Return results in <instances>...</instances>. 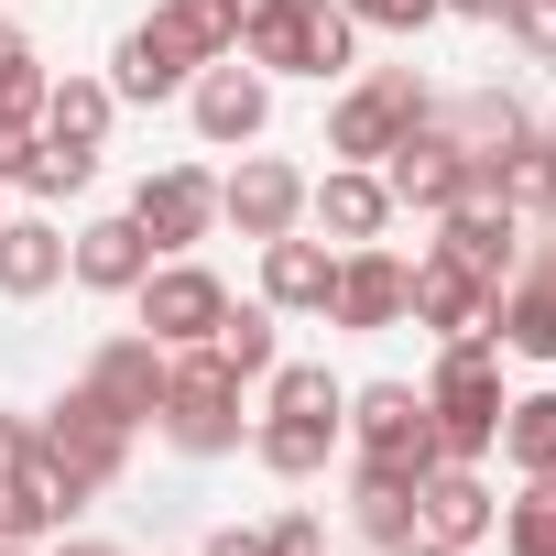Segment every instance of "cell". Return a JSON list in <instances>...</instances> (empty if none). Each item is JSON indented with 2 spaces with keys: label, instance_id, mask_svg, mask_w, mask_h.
<instances>
[{
  "label": "cell",
  "instance_id": "1",
  "mask_svg": "<svg viewBox=\"0 0 556 556\" xmlns=\"http://www.w3.org/2000/svg\"><path fill=\"white\" fill-rule=\"evenodd\" d=\"M251 12H262V0H153V12L121 34V55H110V88L121 99H186L197 66L240 55V23Z\"/></svg>",
  "mask_w": 556,
  "mask_h": 556
},
{
  "label": "cell",
  "instance_id": "2",
  "mask_svg": "<svg viewBox=\"0 0 556 556\" xmlns=\"http://www.w3.org/2000/svg\"><path fill=\"white\" fill-rule=\"evenodd\" d=\"M240 66H262V77H350L361 66V23L339 0H262L240 23Z\"/></svg>",
  "mask_w": 556,
  "mask_h": 556
},
{
  "label": "cell",
  "instance_id": "3",
  "mask_svg": "<svg viewBox=\"0 0 556 556\" xmlns=\"http://www.w3.org/2000/svg\"><path fill=\"white\" fill-rule=\"evenodd\" d=\"M240 371H218L207 350H164V404H153V437L175 447V458H229L240 437H251V415H240Z\"/></svg>",
  "mask_w": 556,
  "mask_h": 556
},
{
  "label": "cell",
  "instance_id": "4",
  "mask_svg": "<svg viewBox=\"0 0 556 556\" xmlns=\"http://www.w3.org/2000/svg\"><path fill=\"white\" fill-rule=\"evenodd\" d=\"M426 415H437V447L447 458H491V437H502V350L491 339H437Z\"/></svg>",
  "mask_w": 556,
  "mask_h": 556
},
{
  "label": "cell",
  "instance_id": "5",
  "mask_svg": "<svg viewBox=\"0 0 556 556\" xmlns=\"http://www.w3.org/2000/svg\"><path fill=\"white\" fill-rule=\"evenodd\" d=\"M426 110H437V88H426L415 66H361V77L339 88V110H328V164H382Z\"/></svg>",
  "mask_w": 556,
  "mask_h": 556
},
{
  "label": "cell",
  "instance_id": "6",
  "mask_svg": "<svg viewBox=\"0 0 556 556\" xmlns=\"http://www.w3.org/2000/svg\"><path fill=\"white\" fill-rule=\"evenodd\" d=\"M131 437H142V426H121L88 382H77L66 404H45V415H34V447H45V469H55L77 502H88V491H110V480L131 469Z\"/></svg>",
  "mask_w": 556,
  "mask_h": 556
},
{
  "label": "cell",
  "instance_id": "7",
  "mask_svg": "<svg viewBox=\"0 0 556 556\" xmlns=\"http://www.w3.org/2000/svg\"><path fill=\"white\" fill-rule=\"evenodd\" d=\"M131 317H142V339H153V350H197V339L229 317V285H218L197 251H164L142 285H131Z\"/></svg>",
  "mask_w": 556,
  "mask_h": 556
},
{
  "label": "cell",
  "instance_id": "8",
  "mask_svg": "<svg viewBox=\"0 0 556 556\" xmlns=\"http://www.w3.org/2000/svg\"><path fill=\"white\" fill-rule=\"evenodd\" d=\"M339 437H350L361 458H382V469H415V480L447 458V447H437V415H426V393H415V382H361Z\"/></svg>",
  "mask_w": 556,
  "mask_h": 556
},
{
  "label": "cell",
  "instance_id": "9",
  "mask_svg": "<svg viewBox=\"0 0 556 556\" xmlns=\"http://www.w3.org/2000/svg\"><path fill=\"white\" fill-rule=\"evenodd\" d=\"M186 121H197V142H207V153H240V142H262V131H273V77H262V66H240V55H218V66H197V77H186Z\"/></svg>",
  "mask_w": 556,
  "mask_h": 556
},
{
  "label": "cell",
  "instance_id": "10",
  "mask_svg": "<svg viewBox=\"0 0 556 556\" xmlns=\"http://www.w3.org/2000/svg\"><path fill=\"white\" fill-rule=\"evenodd\" d=\"M371 175H382V186H393V207H415V218H437V207H458V197L480 186V164L447 142V121H437V110H426V121H415Z\"/></svg>",
  "mask_w": 556,
  "mask_h": 556
},
{
  "label": "cell",
  "instance_id": "11",
  "mask_svg": "<svg viewBox=\"0 0 556 556\" xmlns=\"http://www.w3.org/2000/svg\"><path fill=\"white\" fill-rule=\"evenodd\" d=\"M218 218H229L240 240H285V229H306V175H295L285 153H240V164L218 175Z\"/></svg>",
  "mask_w": 556,
  "mask_h": 556
},
{
  "label": "cell",
  "instance_id": "12",
  "mask_svg": "<svg viewBox=\"0 0 556 556\" xmlns=\"http://www.w3.org/2000/svg\"><path fill=\"white\" fill-rule=\"evenodd\" d=\"M404 317L437 328V339H491L502 285H491V273H469V262H447V251H415V295H404Z\"/></svg>",
  "mask_w": 556,
  "mask_h": 556
},
{
  "label": "cell",
  "instance_id": "13",
  "mask_svg": "<svg viewBox=\"0 0 556 556\" xmlns=\"http://www.w3.org/2000/svg\"><path fill=\"white\" fill-rule=\"evenodd\" d=\"M131 218H142L153 251H197V240L218 229V175H207V164H153V175L131 186Z\"/></svg>",
  "mask_w": 556,
  "mask_h": 556
},
{
  "label": "cell",
  "instance_id": "14",
  "mask_svg": "<svg viewBox=\"0 0 556 556\" xmlns=\"http://www.w3.org/2000/svg\"><path fill=\"white\" fill-rule=\"evenodd\" d=\"M404 295H415V262L382 251V240H361V251H339V295H328V317H339L350 339H382V328H404Z\"/></svg>",
  "mask_w": 556,
  "mask_h": 556
},
{
  "label": "cell",
  "instance_id": "15",
  "mask_svg": "<svg viewBox=\"0 0 556 556\" xmlns=\"http://www.w3.org/2000/svg\"><path fill=\"white\" fill-rule=\"evenodd\" d=\"M491 350H513V361H556V240H523V262L502 273Z\"/></svg>",
  "mask_w": 556,
  "mask_h": 556
},
{
  "label": "cell",
  "instance_id": "16",
  "mask_svg": "<svg viewBox=\"0 0 556 556\" xmlns=\"http://www.w3.org/2000/svg\"><path fill=\"white\" fill-rule=\"evenodd\" d=\"M415 523H426V545H480L491 523H502V491L480 480V458H437L426 480H415Z\"/></svg>",
  "mask_w": 556,
  "mask_h": 556
},
{
  "label": "cell",
  "instance_id": "17",
  "mask_svg": "<svg viewBox=\"0 0 556 556\" xmlns=\"http://www.w3.org/2000/svg\"><path fill=\"white\" fill-rule=\"evenodd\" d=\"M437 251H447V262H469V273H491V285L523 262V218L502 207V186H491V175H480L458 207H437Z\"/></svg>",
  "mask_w": 556,
  "mask_h": 556
},
{
  "label": "cell",
  "instance_id": "18",
  "mask_svg": "<svg viewBox=\"0 0 556 556\" xmlns=\"http://www.w3.org/2000/svg\"><path fill=\"white\" fill-rule=\"evenodd\" d=\"M306 218H317V240H328V251H361V240H382L404 207H393V186H382L371 164H328V175L306 186Z\"/></svg>",
  "mask_w": 556,
  "mask_h": 556
},
{
  "label": "cell",
  "instance_id": "19",
  "mask_svg": "<svg viewBox=\"0 0 556 556\" xmlns=\"http://www.w3.org/2000/svg\"><path fill=\"white\" fill-rule=\"evenodd\" d=\"M153 262H164V251H153V240H142V218L121 207V218H88V229L66 240V285H88V295H131Z\"/></svg>",
  "mask_w": 556,
  "mask_h": 556
},
{
  "label": "cell",
  "instance_id": "20",
  "mask_svg": "<svg viewBox=\"0 0 556 556\" xmlns=\"http://www.w3.org/2000/svg\"><path fill=\"white\" fill-rule=\"evenodd\" d=\"M328 295H339V251L328 240H306V229L262 240V306L273 317H328Z\"/></svg>",
  "mask_w": 556,
  "mask_h": 556
},
{
  "label": "cell",
  "instance_id": "21",
  "mask_svg": "<svg viewBox=\"0 0 556 556\" xmlns=\"http://www.w3.org/2000/svg\"><path fill=\"white\" fill-rule=\"evenodd\" d=\"M77 382H88V393H99L121 426H153V404H164V350H153L142 328H131V339H99Z\"/></svg>",
  "mask_w": 556,
  "mask_h": 556
},
{
  "label": "cell",
  "instance_id": "22",
  "mask_svg": "<svg viewBox=\"0 0 556 556\" xmlns=\"http://www.w3.org/2000/svg\"><path fill=\"white\" fill-rule=\"evenodd\" d=\"M66 513H77V491L45 469V447L0 469V545H45V534H66Z\"/></svg>",
  "mask_w": 556,
  "mask_h": 556
},
{
  "label": "cell",
  "instance_id": "23",
  "mask_svg": "<svg viewBox=\"0 0 556 556\" xmlns=\"http://www.w3.org/2000/svg\"><path fill=\"white\" fill-rule=\"evenodd\" d=\"M55 285H66V229H55L45 207L0 218V295H12V306H34V295H55Z\"/></svg>",
  "mask_w": 556,
  "mask_h": 556
},
{
  "label": "cell",
  "instance_id": "24",
  "mask_svg": "<svg viewBox=\"0 0 556 556\" xmlns=\"http://www.w3.org/2000/svg\"><path fill=\"white\" fill-rule=\"evenodd\" d=\"M350 523H361V545H371V556L415 545V534H426V523H415V469L361 458V469H350Z\"/></svg>",
  "mask_w": 556,
  "mask_h": 556
},
{
  "label": "cell",
  "instance_id": "25",
  "mask_svg": "<svg viewBox=\"0 0 556 556\" xmlns=\"http://www.w3.org/2000/svg\"><path fill=\"white\" fill-rule=\"evenodd\" d=\"M437 121H447V142H458V153H469L480 175H491V164H502V153H513V142L534 131V121H523V99H502V88H469V99H437Z\"/></svg>",
  "mask_w": 556,
  "mask_h": 556
},
{
  "label": "cell",
  "instance_id": "26",
  "mask_svg": "<svg viewBox=\"0 0 556 556\" xmlns=\"http://www.w3.org/2000/svg\"><path fill=\"white\" fill-rule=\"evenodd\" d=\"M110 121H121V88H110V77H55V88H45V142L99 153V142H110Z\"/></svg>",
  "mask_w": 556,
  "mask_h": 556
},
{
  "label": "cell",
  "instance_id": "27",
  "mask_svg": "<svg viewBox=\"0 0 556 556\" xmlns=\"http://www.w3.org/2000/svg\"><path fill=\"white\" fill-rule=\"evenodd\" d=\"M262 415H306V426H350V382L328 361H273L262 371Z\"/></svg>",
  "mask_w": 556,
  "mask_h": 556
},
{
  "label": "cell",
  "instance_id": "28",
  "mask_svg": "<svg viewBox=\"0 0 556 556\" xmlns=\"http://www.w3.org/2000/svg\"><path fill=\"white\" fill-rule=\"evenodd\" d=\"M251 458H262L273 480H317V469L339 458V426H306V415H262V426H251Z\"/></svg>",
  "mask_w": 556,
  "mask_h": 556
},
{
  "label": "cell",
  "instance_id": "29",
  "mask_svg": "<svg viewBox=\"0 0 556 556\" xmlns=\"http://www.w3.org/2000/svg\"><path fill=\"white\" fill-rule=\"evenodd\" d=\"M197 350H207L218 371H240V382H262L273 361H285V339H273V306H240V295H229V317H218Z\"/></svg>",
  "mask_w": 556,
  "mask_h": 556
},
{
  "label": "cell",
  "instance_id": "30",
  "mask_svg": "<svg viewBox=\"0 0 556 556\" xmlns=\"http://www.w3.org/2000/svg\"><path fill=\"white\" fill-rule=\"evenodd\" d=\"M523 480H556V393H502V437H491Z\"/></svg>",
  "mask_w": 556,
  "mask_h": 556
},
{
  "label": "cell",
  "instance_id": "31",
  "mask_svg": "<svg viewBox=\"0 0 556 556\" xmlns=\"http://www.w3.org/2000/svg\"><path fill=\"white\" fill-rule=\"evenodd\" d=\"M491 186H502V207H513V218H556V142H545V131H523V142L491 164Z\"/></svg>",
  "mask_w": 556,
  "mask_h": 556
},
{
  "label": "cell",
  "instance_id": "32",
  "mask_svg": "<svg viewBox=\"0 0 556 556\" xmlns=\"http://www.w3.org/2000/svg\"><path fill=\"white\" fill-rule=\"evenodd\" d=\"M502 545L513 556H556V480H523V502H502Z\"/></svg>",
  "mask_w": 556,
  "mask_h": 556
},
{
  "label": "cell",
  "instance_id": "33",
  "mask_svg": "<svg viewBox=\"0 0 556 556\" xmlns=\"http://www.w3.org/2000/svg\"><path fill=\"white\" fill-rule=\"evenodd\" d=\"M502 34L523 45V66H556V0H502Z\"/></svg>",
  "mask_w": 556,
  "mask_h": 556
},
{
  "label": "cell",
  "instance_id": "34",
  "mask_svg": "<svg viewBox=\"0 0 556 556\" xmlns=\"http://www.w3.org/2000/svg\"><path fill=\"white\" fill-rule=\"evenodd\" d=\"M88 175H99V153H66V142H45V153H34V175H23V197H77Z\"/></svg>",
  "mask_w": 556,
  "mask_h": 556
},
{
  "label": "cell",
  "instance_id": "35",
  "mask_svg": "<svg viewBox=\"0 0 556 556\" xmlns=\"http://www.w3.org/2000/svg\"><path fill=\"white\" fill-rule=\"evenodd\" d=\"M339 12H350L361 34H426V23H447L437 0H339Z\"/></svg>",
  "mask_w": 556,
  "mask_h": 556
},
{
  "label": "cell",
  "instance_id": "36",
  "mask_svg": "<svg viewBox=\"0 0 556 556\" xmlns=\"http://www.w3.org/2000/svg\"><path fill=\"white\" fill-rule=\"evenodd\" d=\"M262 556H328L317 513H273V523H262Z\"/></svg>",
  "mask_w": 556,
  "mask_h": 556
},
{
  "label": "cell",
  "instance_id": "37",
  "mask_svg": "<svg viewBox=\"0 0 556 556\" xmlns=\"http://www.w3.org/2000/svg\"><path fill=\"white\" fill-rule=\"evenodd\" d=\"M34 153H45V131H0V186H23V175H34Z\"/></svg>",
  "mask_w": 556,
  "mask_h": 556
},
{
  "label": "cell",
  "instance_id": "38",
  "mask_svg": "<svg viewBox=\"0 0 556 556\" xmlns=\"http://www.w3.org/2000/svg\"><path fill=\"white\" fill-rule=\"evenodd\" d=\"M23 447H34V415H12V404H0V469H12Z\"/></svg>",
  "mask_w": 556,
  "mask_h": 556
},
{
  "label": "cell",
  "instance_id": "39",
  "mask_svg": "<svg viewBox=\"0 0 556 556\" xmlns=\"http://www.w3.org/2000/svg\"><path fill=\"white\" fill-rule=\"evenodd\" d=\"M55 556H131V545H99V534H55Z\"/></svg>",
  "mask_w": 556,
  "mask_h": 556
},
{
  "label": "cell",
  "instance_id": "40",
  "mask_svg": "<svg viewBox=\"0 0 556 556\" xmlns=\"http://www.w3.org/2000/svg\"><path fill=\"white\" fill-rule=\"evenodd\" d=\"M437 12H458V23H502V0H437Z\"/></svg>",
  "mask_w": 556,
  "mask_h": 556
},
{
  "label": "cell",
  "instance_id": "41",
  "mask_svg": "<svg viewBox=\"0 0 556 556\" xmlns=\"http://www.w3.org/2000/svg\"><path fill=\"white\" fill-rule=\"evenodd\" d=\"M0 218H12V186H0Z\"/></svg>",
  "mask_w": 556,
  "mask_h": 556
},
{
  "label": "cell",
  "instance_id": "42",
  "mask_svg": "<svg viewBox=\"0 0 556 556\" xmlns=\"http://www.w3.org/2000/svg\"><path fill=\"white\" fill-rule=\"evenodd\" d=\"M0 556H34V545H0Z\"/></svg>",
  "mask_w": 556,
  "mask_h": 556
},
{
  "label": "cell",
  "instance_id": "43",
  "mask_svg": "<svg viewBox=\"0 0 556 556\" xmlns=\"http://www.w3.org/2000/svg\"><path fill=\"white\" fill-rule=\"evenodd\" d=\"M361 556H371V545H361Z\"/></svg>",
  "mask_w": 556,
  "mask_h": 556
}]
</instances>
